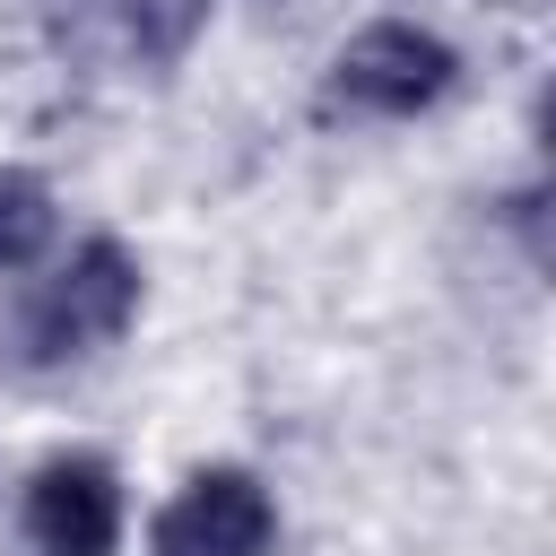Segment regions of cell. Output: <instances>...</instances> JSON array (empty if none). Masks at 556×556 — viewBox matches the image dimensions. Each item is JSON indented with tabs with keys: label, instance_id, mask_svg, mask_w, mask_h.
Listing matches in <instances>:
<instances>
[{
	"label": "cell",
	"instance_id": "1",
	"mask_svg": "<svg viewBox=\"0 0 556 556\" xmlns=\"http://www.w3.org/2000/svg\"><path fill=\"white\" fill-rule=\"evenodd\" d=\"M139 295H148L139 252H130L122 235H87L61 269H43V278L9 304V321H0V365H9V374H61V365L113 348V339L139 321Z\"/></svg>",
	"mask_w": 556,
	"mask_h": 556
},
{
	"label": "cell",
	"instance_id": "2",
	"mask_svg": "<svg viewBox=\"0 0 556 556\" xmlns=\"http://www.w3.org/2000/svg\"><path fill=\"white\" fill-rule=\"evenodd\" d=\"M460 78V52L434 35V26H408V17H374L339 43L330 78H321V104L330 113H365V122H408L426 104H443Z\"/></svg>",
	"mask_w": 556,
	"mask_h": 556
},
{
	"label": "cell",
	"instance_id": "3",
	"mask_svg": "<svg viewBox=\"0 0 556 556\" xmlns=\"http://www.w3.org/2000/svg\"><path fill=\"white\" fill-rule=\"evenodd\" d=\"M26 556H113L122 547V469L104 452H52L17 504Z\"/></svg>",
	"mask_w": 556,
	"mask_h": 556
},
{
	"label": "cell",
	"instance_id": "4",
	"mask_svg": "<svg viewBox=\"0 0 556 556\" xmlns=\"http://www.w3.org/2000/svg\"><path fill=\"white\" fill-rule=\"evenodd\" d=\"M269 547H278V504L235 460L191 469L174 504L148 521V556H269Z\"/></svg>",
	"mask_w": 556,
	"mask_h": 556
},
{
	"label": "cell",
	"instance_id": "5",
	"mask_svg": "<svg viewBox=\"0 0 556 556\" xmlns=\"http://www.w3.org/2000/svg\"><path fill=\"white\" fill-rule=\"evenodd\" d=\"M217 0H43V17L78 43H104L139 70H174L200 35H208Z\"/></svg>",
	"mask_w": 556,
	"mask_h": 556
},
{
	"label": "cell",
	"instance_id": "6",
	"mask_svg": "<svg viewBox=\"0 0 556 556\" xmlns=\"http://www.w3.org/2000/svg\"><path fill=\"white\" fill-rule=\"evenodd\" d=\"M52 235H61L52 182H43L35 165H0V278L35 269V261L52 252Z\"/></svg>",
	"mask_w": 556,
	"mask_h": 556
}]
</instances>
